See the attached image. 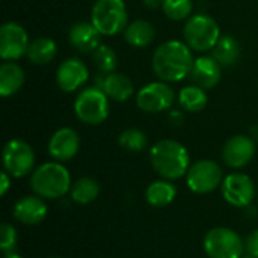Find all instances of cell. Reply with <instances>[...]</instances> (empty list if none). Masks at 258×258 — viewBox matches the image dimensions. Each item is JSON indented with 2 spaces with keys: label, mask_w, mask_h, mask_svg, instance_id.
<instances>
[{
  "label": "cell",
  "mask_w": 258,
  "mask_h": 258,
  "mask_svg": "<svg viewBox=\"0 0 258 258\" xmlns=\"http://www.w3.org/2000/svg\"><path fill=\"white\" fill-rule=\"evenodd\" d=\"M109 112V97L98 86L83 89L74 100L76 116L88 125L103 124Z\"/></svg>",
  "instance_id": "cell-6"
},
{
  "label": "cell",
  "mask_w": 258,
  "mask_h": 258,
  "mask_svg": "<svg viewBox=\"0 0 258 258\" xmlns=\"http://www.w3.org/2000/svg\"><path fill=\"white\" fill-rule=\"evenodd\" d=\"M24 71L15 62H5L0 67V95L8 98L17 94L24 85Z\"/></svg>",
  "instance_id": "cell-20"
},
{
  "label": "cell",
  "mask_w": 258,
  "mask_h": 258,
  "mask_svg": "<svg viewBox=\"0 0 258 258\" xmlns=\"http://www.w3.org/2000/svg\"><path fill=\"white\" fill-rule=\"evenodd\" d=\"M3 166L5 171L14 178H21L35 171L33 148L21 139L9 141L3 148Z\"/></svg>",
  "instance_id": "cell-8"
},
{
  "label": "cell",
  "mask_w": 258,
  "mask_h": 258,
  "mask_svg": "<svg viewBox=\"0 0 258 258\" xmlns=\"http://www.w3.org/2000/svg\"><path fill=\"white\" fill-rule=\"evenodd\" d=\"M204 251L209 258H242L245 242L236 231L216 227L206 234Z\"/></svg>",
  "instance_id": "cell-7"
},
{
  "label": "cell",
  "mask_w": 258,
  "mask_h": 258,
  "mask_svg": "<svg viewBox=\"0 0 258 258\" xmlns=\"http://www.w3.org/2000/svg\"><path fill=\"white\" fill-rule=\"evenodd\" d=\"M177 197V189L171 180H157L153 181L145 192V200L153 207H166Z\"/></svg>",
  "instance_id": "cell-23"
},
{
  "label": "cell",
  "mask_w": 258,
  "mask_h": 258,
  "mask_svg": "<svg viewBox=\"0 0 258 258\" xmlns=\"http://www.w3.org/2000/svg\"><path fill=\"white\" fill-rule=\"evenodd\" d=\"M144 3H145L148 8H157V6L163 5V0H144Z\"/></svg>",
  "instance_id": "cell-34"
},
{
  "label": "cell",
  "mask_w": 258,
  "mask_h": 258,
  "mask_svg": "<svg viewBox=\"0 0 258 258\" xmlns=\"http://www.w3.org/2000/svg\"><path fill=\"white\" fill-rule=\"evenodd\" d=\"M156 35L154 26L147 20H135L128 23V26L124 30V38L132 47H147L153 42Z\"/></svg>",
  "instance_id": "cell-21"
},
{
  "label": "cell",
  "mask_w": 258,
  "mask_h": 258,
  "mask_svg": "<svg viewBox=\"0 0 258 258\" xmlns=\"http://www.w3.org/2000/svg\"><path fill=\"white\" fill-rule=\"evenodd\" d=\"M29 36L26 29L14 21L0 27V57L5 62H14L23 57L29 48Z\"/></svg>",
  "instance_id": "cell-11"
},
{
  "label": "cell",
  "mask_w": 258,
  "mask_h": 258,
  "mask_svg": "<svg viewBox=\"0 0 258 258\" xmlns=\"http://www.w3.org/2000/svg\"><path fill=\"white\" fill-rule=\"evenodd\" d=\"M186 44L195 51L212 50L221 38V29L215 18L206 14H197L187 20L183 29Z\"/></svg>",
  "instance_id": "cell-5"
},
{
  "label": "cell",
  "mask_w": 258,
  "mask_h": 258,
  "mask_svg": "<svg viewBox=\"0 0 258 258\" xmlns=\"http://www.w3.org/2000/svg\"><path fill=\"white\" fill-rule=\"evenodd\" d=\"M0 180H2V184H0V195L5 197V195L8 194L9 187H11V175L5 171V172L2 174Z\"/></svg>",
  "instance_id": "cell-32"
},
{
  "label": "cell",
  "mask_w": 258,
  "mask_h": 258,
  "mask_svg": "<svg viewBox=\"0 0 258 258\" xmlns=\"http://www.w3.org/2000/svg\"><path fill=\"white\" fill-rule=\"evenodd\" d=\"M245 258H252V257H245Z\"/></svg>",
  "instance_id": "cell-36"
},
{
  "label": "cell",
  "mask_w": 258,
  "mask_h": 258,
  "mask_svg": "<svg viewBox=\"0 0 258 258\" xmlns=\"http://www.w3.org/2000/svg\"><path fill=\"white\" fill-rule=\"evenodd\" d=\"M150 162L154 171L165 180L181 178L190 168L186 147L174 139H162L154 144L150 151Z\"/></svg>",
  "instance_id": "cell-2"
},
{
  "label": "cell",
  "mask_w": 258,
  "mask_h": 258,
  "mask_svg": "<svg viewBox=\"0 0 258 258\" xmlns=\"http://www.w3.org/2000/svg\"><path fill=\"white\" fill-rule=\"evenodd\" d=\"M221 76H222V65L213 56H201L195 59L190 71V77L195 85L204 89H212L219 83Z\"/></svg>",
  "instance_id": "cell-18"
},
{
  "label": "cell",
  "mask_w": 258,
  "mask_h": 258,
  "mask_svg": "<svg viewBox=\"0 0 258 258\" xmlns=\"http://www.w3.org/2000/svg\"><path fill=\"white\" fill-rule=\"evenodd\" d=\"M222 195L227 203L234 207H246L255 197V184L246 174L234 172L224 178Z\"/></svg>",
  "instance_id": "cell-12"
},
{
  "label": "cell",
  "mask_w": 258,
  "mask_h": 258,
  "mask_svg": "<svg viewBox=\"0 0 258 258\" xmlns=\"http://www.w3.org/2000/svg\"><path fill=\"white\" fill-rule=\"evenodd\" d=\"M70 44L80 53H94L101 45V33L88 21H77L71 26L68 33Z\"/></svg>",
  "instance_id": "cell-16"
},
{
  "label": "cell",
  "mask_w": 258,
  "mask_h": 258,
  "mask_svg": "<svg viewBox=\"0 0 258 258\" xmlns=\"http://www.w3.org/2000/svg\"><path fill=\"white\" fill-rule=\"evenodd\" d=\"M162 8L168 18L174 21H181L192 14L194 2L192 0H163Z\"/></svg>",
  "instance_id": "cell-29"
},
{
  "label": "cell",
  "mask_w": 258,
  "mask_h": 258,
  "mask_svg": "<svg viewBox=\"0 0 258 258\" xmlns=\"http://www.w3.org/2000/svg\"><path fill=\"white\" fill-rule=\"evenodd\" d=\"M212 56L222 65V67H230L237 63L242 54V48L239 41L231 36V35H224L219 38L216 45L210 50Z\"/></svg>",
  "instance_id": "cell-22"
},
{
  "label": "cell",
  "mask_w": 258,
  "mask_h": 258,
  "mask_svg": "<svg viewBox=\"0 0 258 258\" xmlns=\"http://www.w3.org/2000/svg\"><path fill=\"white\" fill-rule=\"evenodd\" d=\"M245 251L248 257L258 258V230L249 233V236L245 240Z\"/></svg>",
  "instance_id": "cell-31"
},
{
  "label": "cell",
  "mask_w": 258,
  "mask_h": 258,
  "mask_svg": "<svg viewBox=\"0 0 258 258\" xmlns=\"http://www.w3.org/2000/svg\"><path fill=\"white\" fill-rule=\"evenodd\" d=\"M92 59H94V63L95 67L98 68V71L101 74H109V73H113L116 65H118V57H116V53L107 47V45H100L94 53H92Z\"/></svg>",
  "instance_id": "cell-27"
},
{
  "label": "cell",
  "mask_w": 258,
  "mask_h": 258,
  "mask_svg": "<svg viewBox=\"0 0 258 258\" xmlns=\"http://www.w3.org/2000/svg\"><path fill=\"white\" fill-rule=\"evenodd\" d=\"M80 150V138L74 128L62 127L56 130L48 141V154L56 162H68Z\"/></svg>",
  "instance_id": "cell-15"
},
{
  "label": "cell",
  "mask_w": 258,
  "mask_h": 258,
  "mask_svg": "<svg viewBox=\"0 0 258 258\" xmlns=\"http://www.w3.org/2000/svg\"><path fill=\"white\" fill-rule=\"evenodd\" d=\"M178 101L187 112H200L207 104L206 89L198 85H187L178 92Z\"/></svg>",
  "instance_id": "cell-25"
},
{
  "label": "cell",
  "mask_w": 258,
  "mask_h": 258,
  "mask_svg": "<svg viewBox=\"0 0 258 258\" xmlns=\"http://www.w3.org/2000/svg\"><path fill=\"white\" fill-rule=\"evenodd\" d=\"M169 119H171V122H172V124L178 125V124H181V122H183L184 116H183V113H181V112H178V110H172V112L169 113Z\"/></svg>",
  "instance_id": "cell-33"
},
{
  "label": "cell",
  "mask_w": 258,
  "mask_h": 258,
  "mask_svg": "<svg viewBox=\"0 0 258 258\" xmlns=\"http://www.w3.org/2000/svg\"><path fill=\"white\" fill-rule=\"evenodd\" d=\"M222 178V169L215 160H198L194 165H190L187 174H186V183L189 189L195 194L204 195L213 192L221 183Z\"/></svg>",
  "instance_id": "cell-9"
},
{
  "label": "cell",
  "mask_w": 258,
  "mask_h": 258,
  "mask_svg": "<svg viewBox=\"0 0 258 258\" xmlns=\"http://www.w3.org/2000/svg\"><path fill=\"white\" fill-rule=\"evenodd\" d=\"M175 100L174 89L166 82H151L139 89L136 104L141 110L157 113L168 110Z\"/></svg>",
  "instance_id": "cell-10"
},
{
  "label": "cell",
  "mask_w": 258,
  "mask_h": 258,
  "mask_svg": "<svg viewBox=\"0 0 258 258\" xmlns=\"http://www.w3.org/2000/svg\"><path fill=\"white\" fill-rule=\"evenodd\" d=\"M15 245H17V231L11 224L5 222L0 227V249L5 254H11Z\"/></svg>",
  "instance_id": "cell-30"
},
{
  "label": "cell",
  "mask_w": 258,
  "mask_h": 258,
  "mask_svg": "<svg viewBox=\"0 0 258 258\" xmlns=\"http://www.w3.org/2000/svg\"><path fill=\"white\" fill-rule=\"evenodd\" d=\"M192 48L181 41L172 39L160 44L153 54V71L166 83H175L190 76L194 67Z\"/></svg>",
  "instance_id": "cell-1"
},
{
  "label": "cell",
  "mask_w": 258,
  "mask_h": 258,
  "mask_svg": "<svg viewBox=\"0 0 258 258\" xmlns=\"http://www.w3.org/2000/svg\"><path fill=\"white\" fill-rule=\"evenodd\" d=\"M118 144L127 151L139 153L147 147V136L139 128H127L118 136Z\"/></svg>",
  "instance_id": "cell-28"
},
{
  "label": "cell",
  "mask_w": 258,
  "mask_h": 258,
  "mask_svg": "<svg viewBox=\"0 0 258 258\" xmlns=\"http://www.w3.org/2000/svg\"><path fill=\"white\" fill-rule=\"evenodd\" d=\"M89 79L88 67L77 57L65 59L56 73V83L63 92H74L82 88Z\"/></svg>",
  "instance_id": "cell-14"
},
{
  "label": "cell",
  "mask_w": 258,
  "mask_h": 258,
  "mask_svg": "<svg viewBox=\"0 0 258 258\" xmlns=\"http://www.w3.org/2000/svg\"><path fill=\"white\" fill-rule=\"evenodd\" d=\"M255 156V141L246 135L230 138L222 148V160L234 169L246 166Z\"/></svg>",
  "instance_id": "cell-13"
},
{
  "label": "cell",
  "mask_w": 258,
  "mask_h": 258,
  "mask_svg": "<svg viewBox=\"0 0 258 258\" xmlns=\"http://www.w3.org/2000/svg\"><path fill=\"white\" fill-rule=\"evenodd\" d=\"M51 258H57V257H51Z\"/></svg>",
  "instance_id": "cell-37"
},
{
  "label": "cell",
  "mask_w": 258,
  "mask_h": 258,
  "mask_svg": "<svg viewBox=\"0 0 258 258\" xmlns=\"http://www.w3.org/2000/svg\"><path fill=\"white\" fill-rule=\"evenodd\" d=\"M48 213L44 198L38 195H29L20 198L14 206V216L17 221L26 225L41 224Z\"/></svg>",
  "instance_id": "cell-17"
},
{
  "label": "cell",
  "mask_w": 258,
  "mask_h": 258,
  "mask_svg": "<svg viewBox=\"0 0 258 258\" xmlns=\"http://www.w3.org/2000/svg\"><path fill=\"white\" fill-rule=\"evenodd\" d=\"M110 100L113 101H127L132 98L133 92H135V86H133V80L122 74V73H109V74H104V77L101 79L100 82V86H98Z\"/></svg>",
  "instance_id": "cell-19"
},
{
  "label": "cell",
  "mask_w": 258,
  "mask_h": 258,
  "mask_svg": "<svg viewBox=\"0 0 258 258\" xmlns=\"http://www.w3.org/2000/svg\"><path fill=\"white\" fill-rule=\"evenodd\" d=\"M70 171L60 162L39 165L30 177V187L35 195L44 200H57L71 190Z\"/></svg>",
  "instance_id": "cell-3"
},
{
  "label": "cell",
  "mask_w": 258,
  "mask_h": 258,
  "mask_svg": "<svg viewBox=\"0 0 258 258\" xmlns=\"http://www.w3.org/2000/svg\"><path fill=\"white\" fill-rule=\"evenodd\" d=\"M57 53V45L56 42L51 39V38H47V36H41V38H36L33 39L30 44H29V48H27V59L32 62V63H36V65H45L48 62H51L54 59Z\"/></svg>",
  "instance_id": "cell-24"
},
{
  "label": "cell",
  "mask_w": 258,
  "mask_h": 258,
  "mask_svg": "<svg viewBox=\"0 0 258 258\" xmlns=\"http://www.w3.org/2000/svg\"><path fill=\"white\" fill-rule=\"evenodd\" d=\"M91 23L104 36H115L128 26L124 0H97L91 11Z\"/></svg>",
  "instance_id": "cell-4"
},
{
  "label": "cell",
  "mask_w": 258,
  "mask_h": 258,
  "mask_svg": "<svg viewBox=\"0 0 258 258\" xmlns=\"http://www.w3.org/2000/svg\"><path fill=\"white\" fill-rule=\"evenodd\" d=\"M5 258H23V257H20V255H17V254L11 252V254H6V255H5Z\"/></svg>",
  "instance_id": "cell-35"
},
{
  "label": "cell",
  "mask_w": 258,
  "mask_h": 258,
  "mask_svg": "<svg viewBox=\"0 0 258 258\" xmlns=\"http://www.w3.org/2000/svg\"><path fill=\"white\" fill-rule=\"evenodd\" d=\"M70 194H71V200L74 203L85 206V204L92 203L98 197L100 184L97 183V180H94L91 177H82V178L74 181Z\"/></svg>",
  "instance_id": "cell-26"
}]
</instances>
